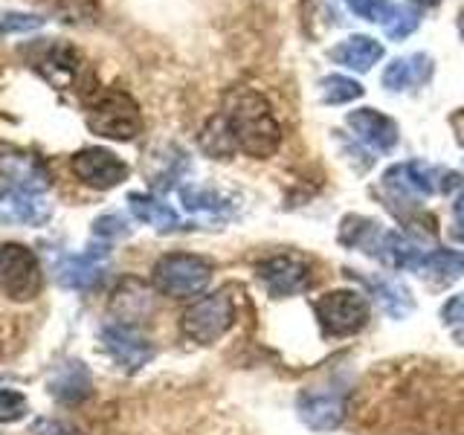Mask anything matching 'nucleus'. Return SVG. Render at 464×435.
Instances as JSON below:
<instances>
[{
    "label": "nucleus",
    "mask_w": 464,
    "mask_h": 435,
    "mask_svg": "<svg viewBox=\"0 0 464 435\" xmlns=\"http://www.w3.org/2000/svg\"><path fill=\"white\" fill-rule=\"evenodd\" d=\"M93 232L99 238H122V236H128V227H125L122 218L105 215V218H99V221L93 224Z\"/></svg>",
    "instance_id": "c756f323"
},
{
    "label": "nucleus",
    "mask_w": 464,
    "mask_h": 435,
    "mask_svg": "<svg viewBox=\"0 0 464 435\" xmlns=\"http://www.w3.org/2000/svg\"><path fill=\"white\" fill-rule=\"evenodd\" d=\"M366 285L374 290V296L386 308V314L403 319L406 314L412 311V296H410V290H406L403 285H398V282H383V279L366 282Z\"/></svg>",
    "instance_id": "4be33fe9"
},
{
    "label": "nucleus",
    "mask_w": 464,
    "mask_h": 435,
    "mask_svg": "<svg viewBox=\"0 0 464 435\" xmlns=\"http://www.w3.org/2000/svg\"><path fill=\"white\" fill-rule=\"evenodd\" d=\"M29 62L55 91H79L84 82H91V70L82 53L64 41H38L29 50Z\"/></svg>",
    "instance_id": "423d86ee"
},
{
    "label": "nucleus",
    "mask_w": 464,
    "mask_h": 435,
    "mask_svg": "<svg viewBox=\"0 0 464 435\" xmlns=\"http://www.w3.org/2000/svg\"><path fill=\"white\" fill-rule=\"evenodd\" d=\"M323 96H325V102H334V105H340V102H352V99L362 96V87L354 79L331 76V79L323 82Z\"/></svg>",
    "instance_id": "b1692460"
},
{
    "label": "nucleus",
    "mask_w": 464,
    "mask_h": 435,
    "mask_svg": "<svg viewBox=\"0 0 464 435\" xmlns=\"http://www.w3.org/2000/svg\"><path fill=\"white\" fill-rule=\"evenodd\" d=\"M128 207H130V212H134L142 224H149V227H154L160 232H169V229H178L180 227L178 212H174L169 203L157 200L151 195H140V192L128 195Z\"/></svg>",
    "instance_id": "a211bd4d"
},
{
    "label": "nucleus",
    "mask_w": 464,
    "mask_h": 435,
    "mask_svg": "<svg viewBox=\"0 0 464 435\" xmlns=\"http://www.w3.org/2000/svg\"><path fill=\"white\" fill-rule=\"evenodd\" d=\"M102 276H105V253H82L64 258V265L58 267V282L72 290L93 287Z\"/></svg>",
    "instance_id": "f3484780"
},
{
    "label": "nucleus",
    "mask_w": 464,
    "mask_h": 435,
    "mask_svg": "<svg viewBox=\"0 0 464 435\" xmlns=\"http://www.w3.org/2000/svg\"><path fill=\"white\" fill-rule=\"evenodd\" d=\"M151 282L163 296L188 299L198 296L212 282V265L195 253H169L154 265Z\"/></svg>",
    "instance_id": "20e7f679"
},
{
    "label": "nucleus",
    "mask_w": 464,
    "mask_h": 435,
    "mask_svg": "<svg viewBox=\"0 0 464 435\" xmlns=\"http://www.w3.org/2000/svg\"><path fill=\"white\" fill-rule=\"evenodd\" d=\"M441 319H444V323H450V325L464 323V294L450 296V299L441 304Z\"/></svg>",
    "instance_id": "7c9ffc66"
},
{
    "label": "nucleus",
    "mask_w": 464,
    "mask_h": 435,
    "mask_svg": "<svg viewBox=\"0 0 464 435\" xmlns=\"http://www.w3.org/2000/svg\"><path fill=\"white\" fill-rule=\"evenodd\" d=\"M151 308H154V302H151L149 287L137 279H125L120 287H116L113 302H111V311L116 314V323L134 325V328H137L140 319H145L151 314Z\"/></svg>",
    "instance_id": "dca6fc26"
},
{
    "label": "nucleus",
    "mask_w": 464,
    "mask_h": 435,
    "mask_svg": "<svg viewBox=\"0 0 464 435\" xmlns=\"http://www.w3.org/2000/svg\"><path fill=\"white\" fill-rule=\"evenodd\" d=\"M53 215V203L44 200L38 192H26V188L0 186V224L6 227H41L47 224Z\"/></svg>",
    "instance_id": "9b49d317"
},
{
    "label": "nucleus",
    "mask_w": 464,
    "mask_h": 435,
    "mask_svg": "<svg viewBox=\"0 0 464 435\" xmlns=\"http://www.w3.org/2000/svg\"><path fill=\"white\" fill-rule=\"evenodd\" d=\"M47 389L58 403L72 406V403H82L84 398H91L93 381H91V372L84 369V362L67 360V362H62V366L53 369Z\"/></svg>",
    "instance_id": "ddd939ff"
},
{
    "label": "nucleus",
    "mask_w": 464,
    "mask_h": 435,
    "mask_svg": "<svg viewBox=\"0 0 464 435\" xmlns=\"http://www.w3.org/2000/svg\"><path fill=\"white\" fill-rule=\"evenodd\" d=\"M348 9H352L354 14H360V18L366 21H383L392 14V4L389 0H345Z\"/></svg>",
    "instance_id": "bb28decb"
},
{
    "label": "nucleus",
    "mask_w": 464,
    "mask_h": 435,
    "mask_svg": "<svg viewBox=\"0 0 464 435\" xmlns=\"http://www.w3.org/2000/svg\"><path fill=\"white\" fill-rule=\"evenodd\" d=\"M224 120L236 149L256 160H267L279 151L282 128L267 105V99L250 87H232L224 96V108L218 113Z\"/></svg>",
    "instance_id": "f257e3e1"
},
{
    "label": "nucleus",
    "mask_w": 464,
    "mask_h": 435,
    "mask_svg": "<svg viewBox=\"0 0 464 435\" xmlns=\"http://www.w3.org/2000/svg\"><path fill=\"white\" fill-rule=\"evenodd\" d=\"M314 314L328 337H354L372 319V302L352 287L328 290L314 302Z\"/></svg>",
    "instance_id": "7ed1b4c3"
},
{
    "label": "nucleus",
    "mask_w": 464,
    "mask_h": 435,
    "mask_svg": "<svg viewBox=\"0 0 464 435\" xmlns=\"http://www.w3.org/2000/svg\"><path fill=\"white\" fill-rule=\"evenodd\" d=\"M180 198H183V207L188 212H203V215H221L229 209V203L215 192V188L207 186H186L180 188Z\"/></svg>",
    "instance_id": "5701e85b"
},
{
    "label": "nucleus",
    "mask_w": 464,
    "mask_h": 435,
    "mask_svg": "<svg viewBox=\"0 0 464 435\" xmlns=\"http://www.w3.org/2000/svg\"><path fill=\"white\" fill-rule=\"evenodd\" d=\"M258 282L276 299L304 294L311 287V265L299 253H282L258 265Z\"/></svg>",
    "instance_id": "6e6552de"
},
{
    "label": "nucleus",
    "mask_w": 464,
    "mask_h": 435,
    "mask_svg": "<svg viewBox=\"0 0 464 435\" xmlns=\"http://www.w3.org/2000/svg\"><path fill=\"white\" fill-rule=\"evenodd\" d=\"M453 340H456V343H464V328H459V331L453 334Z\"/></svg>",
    "instance_id": "72a5a7b5"
},
{
    "label": "nucleus",
    "mask_w": 464,
    "mask_h": 435,
    "mask_svg": "<svg viewBox=\"0 0 464 435\" xmlns=\"http://www.w3.org/2000/svg\"><path fill=\"white\" fill-rule=\"evenodd\" d=\"M418 26V18H415V12L410 9H392V14L386 18V33L392 38H403L406 33H412V29Z\"/></svg>",
    "instance_id": "cd10ccee"
},
{
    "label": "nucleus",
    "mask_w": 464,
    "mask_h": 435,
    "mask_svg": "<svg viewBox=\"0 0 464 435\" xmlns=\"http://www.w3.org/2000/svg\"><path fill=\"white\" fill-rule=\"evenodd\" d=\"M453 209H456V218H464V192L456 198V203H453Z\"/></svg>",
    "instance_id": "473e14b6"
},
{
    "label": "nucleus",
    "mask_w": 464,
    "mask_h": 435,
    "mask_svg": "<svg viewBox=\"0 0 464 435\" xmlns=\"http://www.w3.org/2000/svg\"><path fill=\"white\" fill-rule=\"evenodd\" d=\"M0 174L9 186L26 188V192L41 195L44 188H50V171L35 154H4L0 157Z\"/></svg>",
    "instance_id": "4468645a"
},
{
    "label": "nucleus",
    "mask_w": 464,
    "mask_h": 435,
    "mask_svg": "<svg viewBox=\"0 0 464 435\" xmlns=\"http://www.w3.org/2000/svg\"><path fill=\"white\" fill-rule=\"evenodd\" d=\"M41 24L44 18H38V14H24V12L0 14V33H26V29H35Z\"/></svg>",
    "instance_id": "c85d7f7f"
},
{
    "label": "nucleus",
    "mask_w": 464,
    "mask_h": 435,
    "mask_svg": "<svg viewBox=\"0 0 464 435\" xmlns=\"http://www.w3.org/2000/svg\"><path fill=\"white\" fill-rule=\"evenodd\" d=\"M450 236H453L456 241H461V244H464V218H459V221H456V227L450 229Z\"/></svg>",
    "instance_id": "2f4dec72"
},
{
    "label": "nucleus",
    "mask_w": 464,
    "mask_h": 435,
    "mask_svg": "<svg viewBox=\"0 0 464 435\" xmlns=\"http://www.w3.org/2000/svg\"><path fill=\"white\" fill-rule=\"evenodd\" d=\"M72 174L93 188H113L128 180V166L105 149H84L70 160Z\"/></svg>",
    "instance_id": "f8f14e48"
},
{
    "label": "nucleus",
    "mask_w": 464,
    "mask_h": 435,
    "mask_svg": "<svg viewBox=\"0 0 464 435\" xmlns=\"http://www.w3.org/2000/svg\"><path fill=\"white\" fill-rule=\"evenodd\" d=\"M29 412V403L21 392L14 389H0V424H12V420H21Z\"/></svg>",
    "instance_id": "393cba45"
},
{
    "label": "nucleus",
    "mask_w": 464,
    "mask_h": 435,
    "mask_svg": "<svg viewBox=\"0 0 464 435\" xmlns=\"http://www.w3.org/2000/svg\"><path fill=\"white\" fill-rule=\"evenodd\" d=\"M102 345L113 357V362L125 372H140L154 360V345L142 337L134 325L111 323L102 328Z\"/></svg>",
    "instance_id": "9d476101"
},
{
    "label": "nucleus",
    "mask_w": 464,
    "mask_h": 435,
    "mask_svg": "<svg viewBox=\"0 0 464 435\" xmlns=\"http://www.w3.org/2000/svg\"><path fill=\"white\" fill-rule=\"evenodd\" d=\"M415 273L427 276V279L453 282V279H459V276H464V253H459V250H430Z\"/></svg>",
    "instance_id": "412c9836"
},
{
    "label": "nucleus",
    "mask_w": 464,
    "mask_h": 435,
    "mask_svg": "<svg viewBox=\"0 0 464 435\" xmlns=\"http://www.w3.org/2000/svg\"><path fill=\"white\" fill-rule=\"evenodd\" d=\"M420 4H435V0H420Z\"/></svg>",
    "instance_id": "f704fd0d"
},
{
    "label": "nucleus",
    "mask_w": 464,
    "mask_h": 435,
    "mask_svg": "<svg viewBox=\"0 0 464 435\" xmlns=\"http://www.w3.org/2000/svg\"><path fill=\"white\" fill-rule=\"evenodd\" d=\"M348 125H352L357 140H362L377 151L395 149V142H398V125L392 122L389 116L377 113L372 108H360L354 113H348Z\"/></svg>",
    "instance_id": "2eb2a0df"
},
{
    "label": "nucleus",
    "mask_w": 464,
    "mask_h": 435,
    "mask_svg": "<svg viewBox=\"0 0 464 435\" xmlns=\"http://www.w3.org/2000/svg\"><path fill=\"white\" fill-rule=\"evenodd\" d=\"M331 55H334V62H340L343 67H352V70L362 72V70H369L377 62V58L383 55V47L377 41L366 38V35H354V38L343 41Z\"/></svg>",
    "instance_id": "6ab92c4d"
},
{
    "label": "nucleus",
    "mask_w": 464,
    "mask_h": 435,
    "mask_svg": "<svg viewBox=\"0 0 464 435\" xmlns=\"http://www.w3.org/2000/svg\"><path fill=\"white\" fill-rule=\"evenodd\" d=\"M383 236L386 232L377 229L374 221H369V218H345L343 221V229H340V241L354 246V250H362L377 258V253H381V244H383Z\"/></svg>",
    "instance_id": "aec40b11"
},
{
    "label": "nucleus",
    "mask_w": 464,
    "mask_h": 435,
    "mask_svg": "<svg viewBox=\"0 0 464 435\" xmlns=\"http://www.w3.org/2000/svg\"><path fill=\"white\" fill-rule=\"evenodd\" d=\"M44 287L38 256L24 244H0V290L14 302H33Z\"/></svg>",
    "instance_id": "0eeeda50"
},
{
    "label": "nucleus",
    "mask_w": 464,
    "mask_h": 435,
    "mask_svg": "<svg viewBox=\"0 0 464 435\" xmlns=\"http://www.w3.org/2000/svg\"><path fill=\"white\" fill-rule=\"evenodd\" d=\"M87 128L105 140H116V142L134 140L142 130L140 105L134 102V96L116 91V87L99 91L91 99V105H87Z\"/></svg>",
    "instance_id": "f03ea898"
},
{
    "label": "nucleus",
    "mask_w": 464,
    "mask_h": 435,
    "mask_svg": "<svg viewBox=\"0 0 464 435\" xmlns=\"http://www.w3.org/2000/svg\"><path fill=\"white\" fill-rule=\"evenodd\" d=\"M418 79H420V72L410 62H401V58L398 62H392L389 70L383 72V84L392 87V91H403V87H410Z\"/></svg>",
    "instance_id": "a878e982"
},
{
    "label": "nucleus",
    "mask_w": 464,
    "mask_h": 435,
    "mask_svg": "<svg viewBox=\"0 0 464 435\" xmlns=\"http://www.w3.org/2000/svg\"><path fill=\"white\" fill-rule=\"evenodd\" d=\"M461 29H464V21H461Z\"/></svg>",
    "instance_id": "c9c22d12"
},
{
    "label": "nucleus",
    "mask_w": 464,
    "mask_h": 435,
    "mask_svg": "<svg viewBox=\"0 0 464 435\" xmlns=\"http://www.w3.org/2000/svg\"><path fill=\"white\" fill-rule=\"evenodd\" d=\"M345 392L343 389H328V386H316V389H304L299 401H296V412L302 418L304 427H311L316 432H331L337 430L345 420Z\"/></svg>",
    "instance_id": "1a4fd4ad"
},
{
    "label": "nucleus",
    "mask_w": 464,
    "mask_h": 435,
    "mask_svg": "<svg viewBox=\"0 0 464 435\" xmlns=\"http://www.w3.org/2000/svg\"><path fill=\"white\" fill-rule=\"evenodd\" d=\"M236 323V302H232L229 290H215L195 299L180 316V331L198 345H212L224 337V334Z\"/></svg>",
    "instance_id": "39448f33"
}]
</instances>
